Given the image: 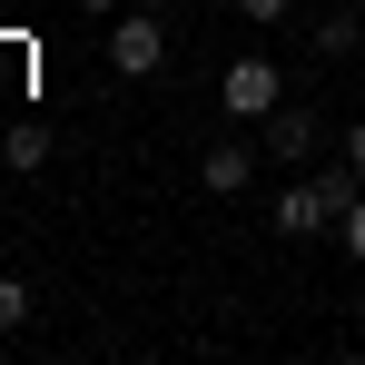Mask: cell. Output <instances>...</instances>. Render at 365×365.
Returning <instances> with one entry per match:
<instances>
[{"label":"cell","mask_w":365,"mask_h":365,"mask_svg":"<svg viewBox=\"0 0 365 365\" xmlns=\"http://www.w3.org/2000/svg\"><path fill=\"white\" fill-rule=\"evenodd\" d=\"M109 69H119V79H158V69H168L158 10H119V20H109Z\"/></svg>","instance_id":"cell-2"},{"label":"cell","mask_w":365,"mask_h":365,"mask_svg":"<svg viewBox=\"0 0 365 365\" xmlns=\"http://www.w3.org/2000/svg\"><path fill=\"white\" fill-rule=\"evenodd\" d=\"M346 158H356V168H365V119H356V128H346Z\"/></svg>","instance_id":"cell-11"},{"label":"cell","mask_w":365,"mask_h":365,"mask_svg":"<svg viewBox=\"0 0 365 365\" xmlns=\"http://www.w3.org/2000/svg\"><path fill=\"white\" fill-rule=\"evenodd\" d=\"M287 10H297V0H237V20H247V30H277Z\"/></svg>","instance_id":"cell-9"},{"label":"cell","mask_w":365,"mask_h":365,"mask_svg":"<svg viewBox=\"0 0 365 365\" xmlns=\"http://www.w3.org/2000/svg\"><path fill=\"white\" fill-rule=\"evenodd\" d=\"M316 138H326V128H316V109H297V99H287V109H267V148H277L287 168H306V158H316Z\"/></svg>","instance_id":"cell-4"},{"label":"cell","mask_w":365,"mask_h":365,"mask_svg":"<svg viewBox=\"0 0 365 365\" xmlns=\"http://www.w3.org/2000/svg\"><path fill=\"white\" fill-rule=\"evenodd\" d=\"M217 99H227V119H267V109H287V69L277 60H227V79H217Z\"/></svg>","instance_id":"cell-1"},{"label":"cell","mask_w":365,"mask_h":365,"mask_svg":"<svg viewBox=\"0 0 365 365\" xmlns=\"http://www.w3.org/2000/svg\"><path fill=\"white\" fill-rule=\"evenodd\" d=\"M20 326H30V287H20V277H0V336H20Z\"/></svg>","instance_id":"cell-8"},{"label":"cell","mask_w":365,"mask_h":365,"mask_svg":"<svg viewBox=\"0 0 365 365\" xmlns=\"http://www.w3.org/2000/svg\"><path fill=\"white\" fill-rule=\"evenodd\" d=\"M247 178H257V148H247V138H217V148L197 158V187H207V197H247Z\"/></svg>","instance_id":"cell-3"},{"label":"cell","mask_w":365,"mask_h":365,"mask_svg":"<svg viewBox=\"0 0 365 365\" xmlns=\"http://www.w3.org/2000/svg\"><path fill=\"white\" fill-rule=\"evenodd\" d=\"M336 237H346V257H356V267H365V197H356V207H346V217H336Z\"/></svg>","instance_id":"cell-10"},{"label":"cell","mask_w":365,"mask_h":365,"mask_svg":"<svg viewBox=\"0 0 365 365\" xmlns=\"http://www.w3.org/2000/svg\"><path fill=\"white\" fill-rule=\"evenodd\" d=\"M79 10H119V0H79Z\"/></svg>","instance_id":"cell-12"},{"label":"cell","mask_w":365,"mask_h":365,"mask_svg":"<svg viewBox=\"0 0 365 365\" xmlns=\"http://www.w3.org/2000/svg\"><path fill=\"white\" fill-rule=\"evenodd\" d=\"M40 158H50V138H40V128H10V138H0V168H20V178H30Z\"/></svg>","instance_id":"cell-7"},{"label":"cell","mask_w":365,"mask_h":365,"mask_svg":"<svg viewBox=\"0 0 365 365\" xmlns=\"http://www.w3.org/2000/svg\"><path fill=\"white\" fill-rule=\"evenodd\" d=\"M356 40H365V20H356V10H326V20H316V60H346Z\"/></svg>","instance_id":"cell-6"},{"label":"cell","mask_w":365,"mask_h":365,"mask_svg":"<svg viewBox=\"0 0 365 365\" xmlns=\"http://www.w3.org/2000/svg\"><path fill=\"white\" fill-rule=\"evenodd\" d=\"M277 237H326V207H316V187H287V197H277Z\"/></svg>","instance_id":"cell-5"}]
</instances>
